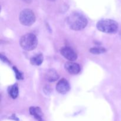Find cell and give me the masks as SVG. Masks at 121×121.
Masks as SVG:
<instances>
[{"label": "cell", "mask_w": 121, "mask_h": 121, "mask_svg": "<svg viewBox=\"0 0 121 121\" xmlns=\"http://www.w3.org/2000/svg\"><path fill=\"white\" fill-rule=\"evenodd\" d=\"M13 69H14V71L15 73V76H16L17 79H18V80H21V79H23V77H22V74L19 72V70L16 68V67H13Z\"/></svg>", "instance_id": "obj_13"}, {"label": "cell", "mask_w": 121, "mask_h": 121, "mask_svg": "<svg viewBox=\"0 0 121 121\" xmlns=\"http://www.w3.org/2000/svg\"><path fill=\"white\" fill-rule=\"evenodd\" d=\"M38 40L35 34L28 33L21 37L20 39V46L24 50L31 51L36 48Z\"/></svg>", "instance_id": "obj_3"}, {"label": "cell", "mask_w": 121, "mask_h": 121, "mask_svg": "<svg viewBox=\"0 0 121 121\" xmlns=\"http://www.w3.org/2000/svg\"><path fill=\"white\" fill-rule=\"evenodd\" d=\"M56 91L61 94H65L70 90V85L67 80L61 79L58 82L56 85Z\"/></svg>", "instance_id": "obj_6"}, {"label": "cell", "mask_w": 121, "mask_h": 121, "mask_svg": "<svg viewBox=\"0 0 121 121\" xmlns=\"http://www.w3.org/2000/svg\"><path fill=\"white\" fill-rule=\"evenodd\" d=\"M45 78L47 81L50 82H53L59 79V75L55 70L49 69L45 74Z\"/></svg>", "instance_id": "obj_8"}, {"label": "cell", "mask_w": 121, "mask_h": 121, "mask_svg": "<svg viewBox=\"0 0 121 121\" xmlns=\"http://www.w3.org/2000/svg\"><path fill=\"white\" fill-rule=\"evenodd\" d=\"M8 92L13 99H16L18 95V87L17 84L13 85L11 86L8 89Z\"/></svg>", "instance_id": "obj_11"}, {"label": "cell", "mask_w": 121, "mask_h": 121, "mask_svg": "<svg viewBox=\"0 0 121 121\" xmlns=\"http://www.w3.org/2000/svg\"><path fill=\"white\" fill-rule=\"evenodd\" d=\"M48 1H55V0H48Z\"/></svg>", "instance_id": "obj_16"}, {"label": "cell", "mask_w": 121, "mask_h": 121, "mask_svg": "<svg viewBox=\"0 0 121 121\" xmlns=\"http://www.w3.org/2000/svg\"><path fill=\"white\" fill-rule=\"evenodd\" d=\"M22 1H24L25 2H26V3L30 4L32 0H22Z\"/></svg>", "instance_id": "obj_15"}, {"label": "cell", "mask_w": 121, "mask_h": 121, "mask_svg": "<svg viewBox=\"0 0 121 121\" xmlns=\"http://www.w3.org/2000/svg\"><path fill=\"white\" fill-rule=\"evenodd\" d=\"M67 24L72 30L79 31L84 29L87 25V20L85 16L79 13L74 12L68 17Z\"/></svg>", "instance_id": "obj_1"}, {"label": "cell", "mask_w": 121, "mask_h": 121, "mask_svg": "<svg viewBox=\"0 0 121 121\" xmlns=\"http://www.w3.org/2000/svg\"><path fill=\"white\" fill-rule=\"evenodd\" d=\"M89 52L91 53L94 54H100L106 52V49L102 47H93L89 50Z\"/></svg>", "instance_id": "obj_12"}, {"label": "cell", "mask_w": 121, "mask_h": 121, "mask_svg": "<svg viewBox=\"0 0 121 121\" xmlns=\"http://www.w3.org/2000/svg\"><path fill=\"white\" fill-rule=\"evenodd\" d=\"M65 68L67 72L72 74H78L80 71V67L79 64L71 61L65 63Z\"/></svg>", "instance_id": "obj_7"}, {"label": "cell", "mask_w": 121, "mask_h": 121, "mask_svg": "<svg viewBox=\"0 0 121 121\" xmlns=\"http://www.w3.org/2000/svg\"><path fill=\"white\" fill-rule=\"evenodd\" d=\"M30 113L38 121H43L41 117V109L39 107H31L30 108Z\"/></svg>", "instance_id": "obj_9"}, {"label": "cell", "mask_w": 121, "mask_h": 121, "mask_svg": "<svg viewBox=\"0 0 121 121\" xmlns=\"http://www.w3.org/2000/svg\"><path fill=\"white\" fill-rule=\"evenodd\" d=\"M1 59L4 61V62L5 63H10V61L8 60V59L6 58L5 56H4L2 54H1Z\"/></svg>", "instance_id": "obj_14"}, {"label": "cell", "mask_w": 121, "mask_h": 121, "mask_svg": "<svg viewBox=\"0 0 121 121\" xmlns=\"http://www.w3.org/2000/svg\"><path fill=\"white\" fill-rule=\"evenodd\" d=\"M60 53L61 55L69 61H74L78 58L77 53L74 51V50L69 47H64L60 50Z\"/></svg>", "instance_id": "obj_5"}, {"label": "cell", "mask_w": 121, "mask_h": 121, "mask_svg": "<svg viewBox=\"0 0 121 121\" xmlns=\"http://www.w3.org/2000/svg\"><path fill=\"white\" fill-rule=\"evenodd\" d=\"M19 20L24 26H30L35 22V16L33 11L30 9H25L20 13Z\"/></svg>", "instance_id": "obj_4"}, {"label": "cell", "mask_w": 121, "mask_h": 121, "mask_svg": "<svg viewBox=\"0 0 121 121\" xmlns=\"http://www.w3.org/2000/svg\"><path fill=\"white\" fill-rule=\"evenodd\" d=\"M96 27L98 30L103 33L114 34L118 30L119 26L115 21L110 19H104L97 22Z\"/></svg>", "instance_id": "obj_2"}, {"label": "cell", "mask_w": 121, "mask_h": 121, "mask_svg": "<svg viewBox=\"0 0 121 121\" xmlns=\"http://www.w3.org/2000/svg\"><path fill=\"white\" fill-rule=\"evenodd\" d=\"M43 61V56L42 54H39L33 57L30 59V63L34 66H40Z\"/></svg>", "instance_id": "obj_10"}]
</instances>
